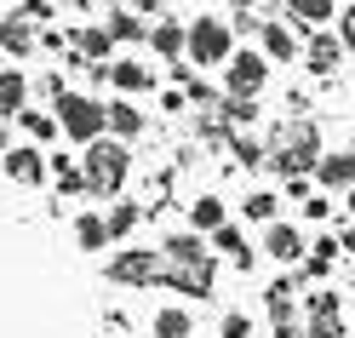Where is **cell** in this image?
I'll return each mask as SVG.
<instances>
[{
	"label": "cell",
	"instance_id": "14",
	"mask_svg": "<svg viewBox=\"0 0 355 338\" xmlns=\"http://www.w3.org/2000/svg\"><path fill=\"white\" fill-rule=\"evenodd\" d=\"M103 126H115L121 138H132V132H144V115H138L132 103H109V109H103Z\"/></svg>",
	"mask_w": 355,
	"mask_h": 338
},
{
	"label": "cell",
	"instance_id": "19",
	"mask_svg": "<svg viewBox=\"0 0 355 338\" xmlns=\"http://www.w3.org/2000/svg\"><path fill=\"white\" fill-rule=\"evenodd\" d=\"M24 75H0V115H17V109H24Z\"/></svg>",
	"mask_w": 355,
	"mask_h": 338
},
{
	"label": "cell",
	"instance_id": "3",
	"mask_svg": "<svg viewBox=\"0 0 355 338\" xmlns=\"http://www.w3.org/2000/svg\"><path fill=\"white\" fill-rule=\"evenodd\" d=\"M58 126L69 132V138H80V144H92L98 132H103V103H92V98H80V92H63V98H58Z\"/></svg>",
	"mask_w": 355,
	"mask_h": 338
},
{
	"label": "cell",
	"instance_id": "4",
	"mask_svg": "<svg viewBox=\"0 0 355 338\" xmlns=\"http://www.w3.org/2000/svg\"><path fill=\"white\" fill-rule=\"evenodd\" d=\"M189 63H230V29L218 17H195L189 29Z\"/></svg>",
	"mask_w": 355,
	"mask_h": 338
},
{
	"label": "cell",
	"instance_id": "2",
	"mask_svg": "<svg viewBox=\"0 0 355 338\" xmlns=\"http://www.w3.org/2000/svg\"><path fill=\"white\" fill-rule=\"evenodd\" d=\"M121 178H126V149L121 144H92V149H86V189L115 195Z\"/></svg>",
	"mask_w": 355,
	"mask_h": 338
},
{
	"label": "cell",
	"instance_id": "1",
	"mask_svg": "<svg viewBox=\"0 0 355 338\" xmlns=\"http://www.w3.org/2000/svg\"><path fill=\"white\" fill-rule=\"evenodd\" d=\"M270 161L286 172V178H304L309 167H321V155H315V126H286L281 138H275V155Z\"/></svg>",
	"mask_w": 355,
	"mask_h": 338
},
{
	"label": "cell",
	"instance_id": "20",
	"mask_svg": "<svg viewBox=\"0 0 355 338\" xmlns=\"http://www.w3.org/2000/svg\"><path fill=\"white\" fill-rule=\"evenodd\" d=\"M286 12H293L298 24H327V17H332V0H286Z\"/></svg>",
	"mask_w": 355,
	"mask_h": 338
},
{
	"label": "cell",
	"instance_id": "9",
	"mask_svg": "<svg viewBox=\"0 0 355 338\" xmlns=\"http://www.w3.org/2000/svg\"><path fill=\"white\" fill-rule=\"evenodd\" d=\"M6 172L17 184H40V178H46V161H40L35 149H6Z\"/></svg>",
	"mask_w": 355,
	"mask_h": 338
},
{
	"label": "cell",
	"instance_id": "22",
	"mask_svg": "<svg viewBox=\"0 0 355 338\" xmlns=\"http://www.w3.org/2000/svg\"><path fill=\"white\" fill-rule=\"evenodd\" d=\"M212 246H218V253H230L235 264H252V253L241 246V230H230V223H224V230H212Z\"/></svg>",
	"mask_w": 355,
	"mask_h": 338
},
{
	"label": "cell",
	"instance_id": "37",
	"mask_svg": "<svg viewBox=\"0 0 355 338\" xmlns=\"http://www.w3.org/2000/svg\"><path fill=\"white\" fill-rule=\"evenodd\" d=\"M344 207H349V212H355V189H344Z\"/></svg>",
	"mask_w": 355,
	"mask_h": 338
},
{
	"label": "cell",
	"instance_id": "32",
	"mask_svg": "<svg viewBox=\"0 0 355 338\" xmlns=\"http://www.w3.org/2000/svg\"><path fill=\"white\" fill-rule=\"evenodd\" d=\"M327 212H332V201H327V195H315V201H304V218H315V223H321Z\"/></svg>",
	"mask_w": 355,
	"mask_h": 338
},
{
	"label": "cell",
	"instance_id": "8",
	"mask_svg": "<svg viewBox=\"0 0 355 338\" xmlns=\"http://www.w3.org/2000/svg\"><path fill=\"white\" fill-rule=\"evenodd\" d=\"M338 58H344V40L338 35H315V40H309V69H315V75H332Z\"/></svg>",
	"mask_w": 355,
	"mask_h": 338
},
{
	"label": "cell",
	"instance_id": "16",
	"mask_svg": "<svg viewBox=\"0 0 355 338\" xmlns=\"http://www.w3.org/2000/svg\"><path fill=\"white\" fill-rule=\"evenodd\" d=\"M109 81H115L121 92H144V86H149V69H144V63H109Z\"/></svg>",
	"mask_w": 355,
	"mask_h": 338
},
{
	"label": "cell",
	"instance_id": "18",
	"mask_svg": "<svg viewBox=\"0 0 355 338\" xmlns=\"http://www.w3.org/2000/svg\"><path fill=\"white\" fill-rule=\"evenodd\" d=\"M75 241L86 246V253H98V246L109 241V223H103V218H92V212H86V218H75Z\"/></svg>",
	"mask_w": 355,
	"mask_h": 338
},
{
	"label": "cell",
	"instance_id": "33",
	"mask_svg": "<svg viewBox=\"0 0 355 338\" xmlns=\"http://www.w3.org/2000/svg\"><path fill=\"white\" fill-rule=\"evenodd\" d=\"M338 40H344V47H355V6L338 17Z\"/></svg>",
	"mask_w": 355,
	"mask_h": 338
},
{
	"label": "cell",
	"instance_id": "38",
	"mask_svg": "<svg viewBox=\"0 0 355 338\" xmlns=\"http://www.w3.org/2000/svg\"><path fill=\"white\" fill-rule=\"evenodd\" d=\"M0 155H6V126H0Z\"/></svg>",
	"mask_w": 355,
	"mask_h": 338
},
{
	"label": "cell",
	"instance_id": "23",
	"mask_svg": "<svg viewBox=\"0 0 355 338\" xmlns=\"http://www.w3.org/2000/svg\"><path fill=\"white\" fill-rule=\"evenodd\" d=\"M195 223H201V230H224V201H195Z\"/></svg>",
	"mask_w": 355,
	"mask_h": 338
},
{
	"label": "cell",
	"instance_id": "10",
	"mask_svg": "<svg viewBox=\"0 0 355 338\" xmlns=\"http://www.w3.org/2000/svg\"><path fill=\"white\" fill-rule=\"evenodd\" d=\"M263 246H270L281 264H298V258H304V241H298L293 223H270V241H263Z\"/></svg>",
	"mask_w": 355,
	"mask_h": 338
},
{
	"label": "cell",
	"instance_id": "29",
	"mask_svg": "<svg viewBox=\"0 0 355 338\" xmlns=\"http://www.w3.org/2000/svg\"><path fill=\"white\" fill-rule=\"evenodd\" d=\"M24 126L29 138H52V115H40V109H24Z\"/></svg>",
	"mask_w": 355,
	"mask_h": 338
},
{
	"label": "cell",
	"instance_id": "30",
	"mask_svg": "<svg viewBox=\"0 0 355 338\" xmlns=\"http://www.w3.org/2000/svg\"><path fill=\"white\" fill-rule=\"evenodd\" d=\"M309 338H349L338 315H327V321H309Z\"/></svg>",
	"mask_w": 355,
	"mask_h": 338
},
{
	"label": "cell",
	"instance_id": "12",
	"mask_svg": "<svg viewBox=\"0 0 355 338\" xmlns=\"http://www.w3.org/2000/svg\"><path fill=\"white\" fill-rule=\"evenodd\" d=\"M0 47H6V52H29L35 47V29L24 24V17H0Z\"/></svg>",
	"mask_w": 355,
	"mask_h": 338
},
{
	"label": "cell",
	"instance_id": "5",
	"mask_svg": "<svg viewBox=\"0 0 355 338\" xmlns=\"http://www.w3.org/2000/svg\"><path fill=\"white\" fill-rule=\"evenodd\" d=\"M224 81H230V98H258L263 81H270V63H263L258 52H235L230 69H224Z\"/></svg>",
	"mask_w": 355,
	"mask_h": 338
},
{
	"label": "cell",
	"instance_id": "13",
	"mask_svg": "<svg viewBox=\"0 0 355 338\" xmlns=\"http://www.w3.org/2000/svg\"><path fill=\"white\" fill-rule=\"evenodd\" d=\"M263 52L270 58H298V40H293V29H281V24H263Z\"/></svg>",
	"mask_w": 355,
	"mask_h": 338
},
{
	"label": "cell",
	"instance_id": "34",
	"mask_svg": "<svg viewBox=\"0 0 355 338\" xmlns=\"http://www.w3.org/2000/svg\"><path fill=\"white\" fill-rule=\"evenodd\" d=\"M24 12L29 17H52V0H24Z\"/></svg>",
	"mask_w": 355,
	"mask_h": 338
},
{
	"label": "cell",
	"instance_id": "6",
	"mask_svg": "<svg viewBox=\"0 0 355 338\" xmlns=\"http://www.w3.org/2000/svg\"><path fill=\"white\" fill-rule=\"evenodd\" d=\"M109 276L126 281V287H144V281L161 276V258H155V253H121L115 264H109Z\"/></svg>",
	"mask_w": 355,
	"mask_h": 338
},
{
	"label": "cell",
	"instance_id": "11",
	"mask_svg": "<svg viewBox=\"0 0 355 338\" xmlns=\"http://www.w3.org/2000/svg\"><path fill=\"white\" fill-rule=\"evenodd\" d=\"M166 281L178 292H207L212 287V264H178V269H166Z\"/></svg>",
	"mask_w": 355,
	"mask_h": 338
},
{
	"label": "cell",
	"instance_id": "17",
	"mask_svg": "<svg viewBox=\"0 0 355 338\" xmlns=\"http://www.w3.org/2000/svg\"><path fill=\"white\" fill-rule=\"evenodd\" d=\"M149 40H155V52H166V58H178V52L189 47V35L178 29V24H155V29H149Z\"/></svg>",
	"mask_w": 355,
	"mask_h": 338
},
{
	"label": "cell",
	"instance_id": "26",
	"mask_svg": "<svg viewBox=\"0 0 355 338\" xmlns=\"http://www.w3.org/2000/svg\"><path fill=\"white\" fill-rule=\"evenodd\" d=\"M338 315V292H309V321H327Z\"/></svg>",
	"mask_w": 355,
	"mask_h": 338
},
{
	"label": "cell",
	"instance_id": "27",
	"mask_svg": "<svg viewBox=\"0 0 355 338\" xmlns=\"http://www.w3.org/2000/svg\"><path fill=\"white\" fill-rule=\"evenodd\" d=\"M80 52L86 58H103L109 52V29H80Z\"/></svg>",
	"mask_w": 355,
	"mask_h": 338
},
{
	"label": "cell",
	"instance_id": "31",
	"mask_svg": "<svg viewBox=\"0 0 355 338\" xmlns=\"http://www.w3.org/2000/svg\"><path fill=\"white\" fill-rule=\"evenodd\" d=\"M247 332H252L247 315H224V338H247Z\"/></svg>",
	"mask_w": 355,
	"mask_h": 338
},
{
	"label": "cell",
	"instance_id": "36",
	"mask_svg": "<svg viewBox=\"0 0 355 338\" xmlns=\"http://www.w3.org/2000/svg\"><path fill=\"white\" fill-rule=\"evenodd\" d=\"M155 6H161V0H138V12H155Z\"/></svg>",
	"mask_w": 355,
	"mask_h": 338
},
{
	"label": "cell",
	"instance_id": "24",
	"mask_svg": "<svg viewBox=\"0 0 355 338\" xmlns=\"http://www.w3.org/2000/svg\"><path fill=\"white\" fill-rule=\"evenodd\" d=\"M138 35H144V24H138L132 12H115V17H109V40H138Z\"/></svg>",
	"mask_w": 355,
	"mask_h": 338
},
{
	"label": "cell",
	"instance_id": "15",
	"mask_svg": "<svg viewBox=\"0 0 355 338\" xmlns=\"http://www.w3.org/2000/svg\"><path fill=\"white\" fill-rule=\"evenodd\" d=\"M166 258H172V264H212L207 246L195 241V235H172V241H166Z\"/></svg>",
	"mask_w": 355,
	"mask_h": 338
},
{
	"label": "cell",
	"instance_id": "7",
	"mask_svg": "<svg viewBox=\"0 0 355 338\" xmlns=\"http://www.w3.org/2000/svg\"><path fill=\"white\" fill-rule=\"evenodd\" d=\"M315 178H321L327 189H355V155H321Z\"/></svg>",
	"mask_w": 355,
	"mask_h": 338
},
{
	"label": "cell",
	"instance_id": "21",
	"mask_svg": "<svg viewBox=\"0 0 355 338\" xmlns=\"http://www.w3.org/2000/svg\"><path fill=\"white\" fill-rule=\"evenodd\" d=\"M155 338H189V315L184 310H161L155 315Z\"/></svg>",
	"mask_w": 355,
	"mask_h": 338
},
{
	"label": "cell",
	"instance_id": "25",
	"mask_svg": "<svg viewBox=\"0 0 355 338\" xmlns=\"http://www.w3.org/2000/svg\"><path fill=\"white\" fill-rule=\"evenodd\" d=\"M103 223H109V235H126V230H132V223H138V207H132V201H121V207H115V212H109Z\"/></svg>",
	"mask_w": 355,
	"mask_h": 338
},
{
	"label": "cell",
	"instance_id": "35",
	"mask_svg": "<svg viewBox=\"0 0 355 338\" xmlns=\"http://www.w3.org/2000/svg\"><path fill=\"white\" fill-rule=\"evenodd\" d=\"M338 246H344V253H355V223H349V230H344V241H338Z\"/></svg>",
	"mask_w": 355,
	"mask_h": 338
},
{
	"label": "cell",
	"instance_id": "28",
	"mask_svg": "<svg viewBox=\"0 0 355 338\" xmlns=\"http://www.w3.org/2000/svg\"><path fill=\"white\" fill-rule=\"evenodd\" d=\"M247 218L270 223V218H275V195H263V189H258V195H247Z\"/></svg>",
	"mask_w": 355,
	"mask_h": 338
}]
</instances>
